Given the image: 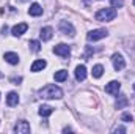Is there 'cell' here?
I'll list each match as a JSON object with an SVG mask.
<instances>
[{
    "mask_svg": "<svg viewBox=\"0 0 135 134\" xmlns=\"http://www.w3.org/2000/svg\"><path fill=\"white\" fill-rule=\"evenodd\" d=\"M28 46H30V49H32L33 52H38V51L41 49V44H39V41H36V39H32V41L28 43Z\"/></svg>",
    "mask_w": 135,
    "mask_h": 134,
    "instance_id": "20",
    "label": "cell"
},
{
    "mask_svg": "<svg viewBox=\"0 0 135 134\" xmlns=\"http://www.w3.org/2000/svg\"><path fill=\"white\" fill-rule=\"evenodd\" d=\"M113 6H123V0H112Z\"/></svg>",
    "mask_w": 135,
    "mask_h": 134,
    "instance_id": "23",
    "label": "cell"
},
{
    "mask_svg": "<svg viewBox=\"0 0 135 134\" xmlns=\"http://www.w3.org/2000/svg\"><path fill=\"white\" fill-rule=\"evenodd\" d=\"M58 29H60L61 33H65V35H69V36H74V35H75V29H74L72 24L68 22V21H61L60 25H58Z\"/></svg>",
    "mask_w": 135,
    "mask_h": 134,
    "instance_id": "5",
    "label": "cell"
},
{
    "mask_svg": "<svg viewBox=\"0 0 135 134\" xmlns=\"http://www.w3.org/2000/svg\"><path fill=\"white\" fill-rule=\"evenodd\" d=\"M52 112H54V109H52L50 106H46V104H42V106L39 107V110H38V114H39L41 117H44V118H46V117H49Z\"/></svg>",
    "mask_w": 135,
    "mask_h": 134,
    "instance_id": "15",
    "label": "cell"
},
{
    "mask_svg": "<svg viewBox=\"0 0 135 134\" xmlns=\"http://www.w3.org/2000/svg\"><path fill=\"white\" fill-rule=\"evenodd\" d=\"M52 35H54V29H52V27H44V29H41V32H39V38H41L42 41H49V39L52 38Z\"/></svg>",
    "mask_w": 135,
    "mask_h": 134,
    "instance_id": "10",
    "label": "cell"
},
{
    "mask_svg": "<svg viewBox=\"0 0 135 134\" xmlns=\"http://www.w3.org/2000/svg\"><path fill=\"white\" fill-rule=\"evenodd\" d=\"M17 102H19V95L16 92H9L6 96V104L9 107H13V106H17Z\"/></svg>",
    "mask_w": 135,
    "mask_h": 134,
    "instance_id": "12",
    "label": "cell"
},
{
    "mask_svg": "<svg viewBox=\"0 0 135 134\" xmlns=\"http://www.w3.org/2000/svg\"><path fill=\"white\" fill-rule=\"evenodd\" d=\"M96 21H99V22H110V21H113L115 17H116V10L113 8V6H110V8H102L99 10L98 13H96Z\"/></svg>",
    "mask_w": 135,
    "mask_h": 134,
    "instance_id": "2",
    "label": "cell"
},
{
    "mask_svg": "<svg viewBox=\"0 0 135 134\" xmlns=\"http://www.w3.org/2000/svg\"><path fill=\"white\" fill-rule=\"evenodd\" d=\"M134 5H135V0H134Z\"/></svg>",
    "mask_w": 135,
    "mask_h": 134,
    "instance_id": "25",
    "label": "cell"
},
{
    "mask_svg": "<svg viewBox=\"0 0 135 134\" xmlns=\"http://www.w3.org/2000/svg\"><path fill=\"white\" fill-rule=\"evenodd\" d=\"M28 14L30 16H41L42 14V6L39 3H32L28 8Z\"/></svg>",
    "mask_w": 135,
    "mask_h": 134,
    "instance_id": "14",
    "label": "cell"
},
{
    "mask_svg": "<svg viewBox=\"0 0 135 134\" xmlns=\"http://www.w3.org/2000/svg\"><path fill=\"white\" fill-rule=\"evenodd\" d=\"M119 88H121V84L118 81H112V82H108L105 85V93H108V95H118Z\"/></svg>",
    "mask_w": 135,
    "mask_h": 134,
    "instance_id": "6",
    "label": "cell"
},
{
    "mask_svg": "<svg viewBox=\"0 0 135 134\" xmlns=\"http://www.w3.org/2000/svg\"><path fill=\"white\" fill-rule=\"evenodd\" d=\"M3 59H5V62H8L9 65H17V63H19V55L14 54V52H6V54L3 55Z\"/></svg>",
    "mask_w": 135,
    "mask_h": 134,
    "instance_id": "11",
    "label": "cell"
},
{
    "mask_svg": "<svg viewBox=\"0 0 135 134\" xmlns=\"http://www.w3.org/2000/svg\"><path fill=\"white\" fill-rule=\"evenodd\" d=\"M127 104H129V100H127L124 95H121V96L116 100V109H124Z\"/></svg>",
    "mask_w": 135,
    "mask_h": 134,
    "instance_id": "18",
    "label": "cell"
},
{
    "mask_svg": "<svg viewBox=\"0 0 135 134\" xmlns=\"http://www.w3.org/2000/svg\"><path fill=\"white\" fill-rule=\"evenodd\" d=\"M134 90H135V84H134Z\"/></svg>",
    "mask_w": 135,
    "mask_h": 134,
    "instance_id": "24",
    "label": "cell"
},
{
    "mask_svg": "<svg viewBox=\"0 0 135 134\" xmlns=\"http://www.w3.org/2000/svg\"><path fill=\"white\" fill-rule=\"evenodd\" d=\"M14 131L17 134H28L30 133V125H28V122H25V120L17 122V125L14 126Z\"/></svg>",
    "mask_w": 135,
    "mask_h": 134,
    "instance_id": "7",
    "label": "cell"
},
{
    "mask_svg": "<svg viewBox=\"0 0 135 134\" xmlns=\"http://www.w3.org/2000/svg\"><path fill=\"white\" fill-rule=\"evenodd\" d=\"M112 63H113V68L116 71H121V69H124V66H126V62H124V59H123L121 54H113L112 55Z\"/></svg>",
    "mask_w": 135,
    "mask_h": 134,
    "instance_id": "4",
    "label": "cell"
},
{
    "mask_svg": "<svg viewBox=\"0 0 135 134\" xmlns=\"http://www.w3.org/2000/svg\"><path fill=\"white\" fill-rule=\"evenodd\" d=\"M121 120H123V122H126V123H129V122H132V115L126 112V114H123V115H121Z\"/></svg>",
    "mask_w": 135,
    "mask_h": 134,
    "instance_id": "21",
    "label": "cell"
},
{
    "mask_svg": "<svg viewBox=\"0 0 135 134\" xmlns=\"http://www.w3.org/2000/svg\"><path fill=\"white\" fill-rule=\"evenodd\" d=\"M46 60H36V62H33V65H32V71L33 73H38V71H42L44 68H46Z\"/></svg>",
    "mask_w": 135,
    "mask_h": 134,
    "instance_id": "16",
    "label": "cell"
},
{
    "mask_svg": "<svg viewBox=\"0 0 135 134\" xmlns=\"http://www.w3.org/2000/svg\"><path fill=\"white\" fill-rule=\"evenodd\" d=\"M75 79L77 81H85L86 79V68H85V65H79L75 68Z\"/></svg>",
    "mask_w": 135,
    "mask_h": 134,
    "instance_id": "13",
    "label": "cell"
},
{
    "mask_svg": "<svg viewBox=\"0 0 135 134\" xmlns=\"http://www.w3.org/2000/svg\"><path fill=\"white\" fill-rule=\"evenodd\" d=\"M39 95H41V98H46V100H60L63 96V92L57 85L49 84V85H46L44 88L39 90Z\"/></svg>",
    "mask_w": 135,
    "mask_h": 134,
    "instance_id": "1",
    "label": "cell"
},
{
    "mask_svg": "<svg viewBox=\"0 0 135 134\" xmlns=\"http://www.w3.org/2000/svg\"><path fill=\"white\" fill-rule=\"evenodd\" d=\"M54 77H55V81H57V82H63V81H66V79H68V71H66V69H60V71H57V73H55V76H54Z\"/></svg>",
    "mask_w": 135,
    "mask_h": 134,
    "instance_id": "17",
    "label": "cell"
},
{
    "mask_svg": "<svg viewBox=\"0 0 135 134\" xmlns=\"http://www.w3.org/2000/svg\"><path fill=\"white\" fill-rule=\"evenodd\" d=\"M112 131H113V133H126V128H124V126H115Z\"/></svg>",
    "mask_w": 135,
    "mask_h": 134,
    "instance_id": "22",
    "label": "cell"
},
{
    "mask_svg": "<svg viewBox=\"0 0 135 134\" xmlns=\"http://www.w3.org/2000/svg\"><path fill=\"white\" fill-rule=\"evenodd\" d=\"M27 29H28V25H27L25 22H21V24H17V25H14V27L11 29V33L14 35V36H21L22 33L27 32Z\"/></svg>",
    "mask_w": 135,
    "mask_h": 134,
    "instance_id": "9",
    "label": "cell"
},
{
    "mask_svg": "<svg viewBox=\"0 0 135 134\" xmlns=\"http://www.w3.org/2000/svg\"><path fill=\"white\" fill-rule=\"evenodd\" d=\"M54 52L57 54V55H60V57H68L69 54H71V47L68 46V44H58V46H55L54 47Z\"/></svg>",
    "mask_w": 135,
    "mask_h": 134,
    "instance_id": "8",
    "label": "cell"
},
{
    "mask_svg": "<svg viewBox=\"0 0 135 134\" xmlns=\"http://www.w3.org/2000/svg\"><path fill=\"white\" fill-rule=\"evenodd\" d=\"M108 35V32L105 29H96V30H91L90 33L86 35V39L88 41H99L102 38H105Z\"/></svg>",
    "mask_w": 135,
    "mask_h": 134,
    "instance_id": "3",
    "label": "cell"
},
{
    "mask_svg": "<svg viewBox=\"0 0 135 134\" xmlns=\"http://www.w3.org/2000/svg\"><path fill=\"white\" fill-rule=\"evenodd\" d=\"M102 74H104V66H102V65H94V66H93V77L99 79Z\"/></svg>",
    "mask_w": 135,
    "mask_h": 134,
    "instance_id": "19",
    "label": "cell"
}]
</instances>
